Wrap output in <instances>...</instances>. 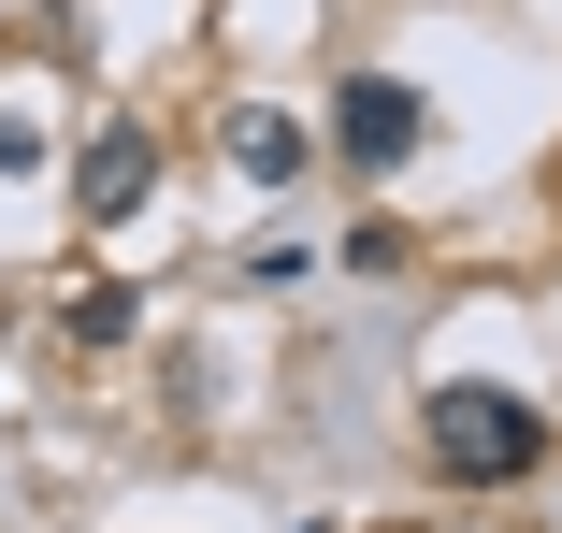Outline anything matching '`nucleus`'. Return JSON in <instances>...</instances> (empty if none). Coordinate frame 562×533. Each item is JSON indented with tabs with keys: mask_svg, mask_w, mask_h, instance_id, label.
I'll return each mask as SVG.
<instances>
[{
	"mask_svg": "<svg viewBox=\"0 0 562 533\" xmlns=\"http://www.w3.org/2000/svg\"><path fill=\"white\" fill-rule=\"evenodd\" d=\"M418 447H432V476H462V490H519L533 462H548V418L519 404V389H432L418 404Z\"/></svg>",
	"mask_w": 562,
	"mask_h": 533,
	"instance_id": "1",
	"label": "nucleus"
},
{
	"mask_svg": "<svg viewBox=\"0 0 562 533\" xmlns=\"http://www.w3.org/2000/svg\"><path fill=\"white\" fill-rule=\"evenodd\" d=\"M418 131H432V116H418V87H404V72H347V87H331V145H347L361 173L418 159Z\"/></svg>",
	"mask_w": 562,
	"mask_h": 533,
	"instance_id": "2",
	"label": "nucleus"
},
{
	"mask_svg": "<svg viewBox=\"0 0 562 533\" xmlns=\"http://www.w3.org/2000/svg\"><path fill=\"white\" fill-rule=\"evenodd\" d=\"M145 188H159V145L116 116V131H87V159H72V217H101V231H116V217H145Z\"/></svg>",
	"mask_w": 562,
	"mask_h": 533,
	"instance_id": "3",
	"label": "nucleus"
},
{
	"mask_svg": "<svg viewBox=\"0 0 562 533\" xmlns=\"http://www.w3.org/2000/svg\"><path fill=\"white\" fill-rule=\"evenodd\" d=\"M216 145H232V173H260V188H289V173H303V116H274V101H246Z\"/></svg>",
	"mask_w": 562,
	"mask_h": 533,
	"instance_id": "4",
	"label": "nucleus"
},
{
	"mask_svg": "<svg viewBox=\"0 0 562 533\" xmlns=\"http://www.w3.org/2000/svg\"><path fill=\"white\" fill-rule=\"evenodd\" d=\"M131 332V288H72V347H116Z\"/></svg>",
	"mask_w": 562,
	"mask_h": 533,
	"instance_id": "5",
	"label": "nucleus"
}]
</instances>
